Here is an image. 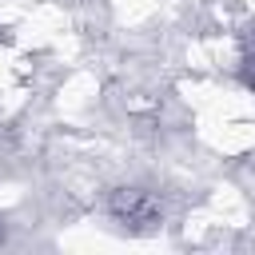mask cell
Returning a JSON list of instances; mask_svg holds the SVG:
<instances>
[{"mask_svg": "<svg viewBox=\"0 0 255 255\" xmlns=\"http://www.w3.org/2000/svg\"><path fill=\"white\" fill-rule=\"evenodd\" d=\"M243 80L255 88V28H251V36H247V52H243Z\"/></svg>", "mask_w": 255, "mask_h": 255, "instance_id": "7a4b0ae2", "label": "cell"}, {"mask_svg": "<svg viewBox=\"0 0 255 255\" xmlns=\"http://www.w3.org/2000/svg\"><path fill=\"white\" fill-rule=\"evenodd\" d=\"M108 211H112L124 227H135V231L159 223V203H155L147 191H139V187H120V191H112Z\"/></svg>", "mask_w": 255, "mask_h": 255, "instance_id": "6da1fadb", "label": "cell"}]
</instances>
